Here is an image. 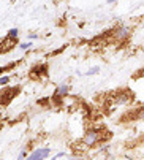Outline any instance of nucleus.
<instances>
[{
    "label": "nucleus",
    "mask_w": 144,
    "mask_h": 160,
    "mask_svg": "<svg viewBox=\"0 0 144 160\" xmlns=\"http://www.w3.org/2000/svg\"><path fill=\"white\" fill-rule=\"evenodd\" d=\"M17 33H19V30L14 27V29H10L7 35H8V37H11V38H17Z\"/></svg>",
    "instance_id": "8"
},
{
    "label": "nucleus",
    "mask_w": 144,
    "mask_h": 160,
    "mask_svg": "<svg viewBox=\"0 0 144 160\" xmlns=\"http://www.w3.org/2000/svg\"><path fill=\"white\" fill-rule=\"evenodd\" d=\"M49 154H51V149L49 148H38L33 152H30L26 160H44V158L49 157Z\"/></svg>",
    "instance_id": "5"
},
{
    "label": "nucleus",
    "mask_w": 144,
    "mask_h": 160,
    "mask_svg": "<svg viewBox=\"0 0 144 160\" xmlns=\"http://www.w3.org/2000/svg\"><path fill=\"white\" fill-rule=\"evenodd\" d=\"M130 27H127V26H121V27H117V29H114L112 30V38L116 40V41H125L128 37H130Z\"/></svg>",
    "instance_id": "6"
},
{
    "label": "nucleus",
    "mask_w": 144,
    "mask_h": 160,
    "mask_svg": "<svg viewBox=\"0 0 144 160\" xmlns=\"http://www.w3.org/2000/svg\"><path fill=\"white\" fill-rule=\"evenodd\" d=\"M97 73H100V67H93V68H90V70L87 72V75H89V76L97 75Z\"/></svg>",
    "instance_id": "9"
},
{
    "label": "nucleus",
    "mask_w": 144,
    "mask_h": 160,
    "mask_svg": "<svg viewBox=\"0 0 144 160\" xmlns=\"http://www.w3.org/2000/svg\"><path fill=\"white\" fill-rule=\"evenodd\" d=\"M106 160H114V155H109V154H108V155H106Z\"/></svg>",
    "instance_id": "14"
},
{
    "label": "nucleus",
    "mask_w": 144,
    "mask_h": 160,
    "mask_svg": "<svg viewBox=\"0 0 144 160\" xmlns=\"http://www.w3.org/2000/svg\"><path fill=\"white\" fill-rule=\"evenodd\" d=\"M111 138V133L103 128V127H92L89 128L84 136H82V140H81V144L87 149V148H95L98 143H105Z\"/></svg>",
    "instance_id": "1"
},
{
    "label": "nucleus",
    "mask_w": 144,
    "mask_h": 160,
    "mask_svg": "<svg viewBox=\"0 0 144 160\" xmlns=\"http://www.w3.org/2000/svg\"><path fill=\"white\" fill-rule=\"evenodd\" d=\"M0 127H2V124H0Z\"/></svg>",
    "instance_id": "16"
},
{
    "label": "nucleus",
    "mask_w": 144,
    "mask_h": 160,
    "mask_svg": "<svg viewBox=\"0 0 144 160\" xmlns=\"http://www.w3.org/2000/svg\"><path fill=\"white\" fill-rule=\"evenodd\" d=\"M63 155H65V152H59L56 157H52V160H57V158H60V157H63Z\"/></svg>",
    "instance_id": "13"
},
{
    "label": "nucleus",
    "mask_w": 144,
    "mask_h": 160,
    "mask_svg": "<svg viewBox=\"0 0 144 160\" xmlns=\"http://www.w3.org/2000/svg\"><path fill=\"white\" fill-rule=\"evenodd\" d=\"M43 76H47V65L46 63H37L30 68V78L32 79H40Z\"/></svg>",
    "instance_id": "4"
},
{
    "label": "nucleus",
    "mask_w": 144,
    "mask_h": 160,
    "mask_svg": "<svg viewBox=\"0 0 144 160\" xmlns=\"http://www.w3.org/2000/svg\"><path fill=\"white\" fill-rule=\"evenodd\" d=\"M19 48H21L22 51L30 49V48H32V43H30V41H27V43H22V44H19Z\"/></svg>",
    "instance_id": "10"
},
{
    "label": "nucleus",
    "mask_w": 144,
    "mask_h": 160,
    "mask_svg": "<svg viewBox=\"0 0 144 160\" xmlns=\"http://www.w3.org/2000/svg\"><path fill=\"white\" fill-rule=\"evenodd\" d=\"M19 90H21V87H19V86L5 89L3 92H2V95H0V103H2L3 106L10 105V103H11V100H13V98H14V97L19 94Z\"/></svg>",
    "instance_id": "3"
},
{
    "label": "nucleus",
    "mask_w": 144,
    "mask_h": 160,
    "mask_svg": "<svg viewBox=\"0 0 144 160\" xmlns=\"http://www.w3.org/2000/svg\"><path fill=\"white\" fill-rule=\"evenodd\" d=\"M10 82V78L8 76H0V86H7Z\"/></svg>",
    "instance_id": "12"
},
{
    "label": "nucleus",
    "mask_w": 144,
    "mask_h": 160,
    "mask_svg": "<svg viewBox=\"0 0 144 160\" xmlns=\"http://www.w3.org/2000/svg\"><path fill=\"white\" fill-rule=\"evenodd\" d=\"M117 0H108V3H116Z\"/></svg>",
    "instance_id": "15"
},
{
    "label": "nucleus",
    "mask_w": 144,
    "mask_h": 160,
    "mask_svg": "<svg viewBox=\"0 0 144 160\" xmlns=\"http://www.w3.org/2000/svg\"><path fill=\"white\" fill-rule=\"evenodd\" d=\"M132 100H133V94L128 89L121 90V92H114V95H112V105L114 106H125V105L132 103Z\"/></svg>",
    "instance_id": "2"
},
{
    "label": "nucleus",
    "mask_w": 144,
    "mask_h": 160,
    "mask_svg": "<svg viewBox=\"0 0 144 160\" xmlns=\"http://www.w3.org/2000/svg\"><path fill=\"white\" fill-rule=\"evenodd\" d=\"M27 158V151L26 149H22L21 152H19V157H17V160H26Z\"/></svg>",
    "instance_id": "11"
},
{
    "label": "nucleus",
    "mask_w": 144,
    "mask_h": 160,
    "mask_svg": "<svg viewBox=\"0 0 144 160\" xmlns=\"http://www.w3.org/2000/svg\"><path fill=\"white\" fill-rule=\"evenodd\" d=\"M70 92V87L67 84H60L57 89H56V92H54V97L56 98H65Z\"/></svg>",
    "instance_id": "7"
}]
</instances>
